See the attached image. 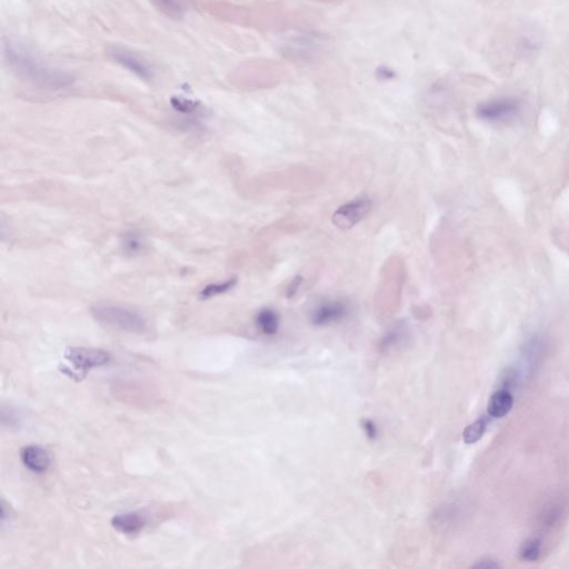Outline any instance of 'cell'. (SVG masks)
Segmentation results:
<instances>
[{"label": "cell", "instance_id": "1", "mask_svg": "<svg viewBox=\"0 0 569 569\" xmlns=\"http://www.w3.org/2000/svg\"><path fill=\"white\" fill-rule=\"evenodd\" d=\"M3 52L6 64L17 77L41 90H65L73 83L71 73L46 65L11 41L3 43Z\"/></svg>", "mask_w": 569, "mask_h": 569}, {"label": "cell", "instance_id": "2", "mask_svg": "<svg viewBox=\"0 0 569 569\" xmlns=\"http://www.w3.org/2000/svg\"><path fill=\"white\" fill-rule=\"evenodd\" d=\"M90 313L98 323L111 327L113 330L132 334H143L148 330L146 317L132 308L108 302H98L92 306Z\"/></svg>", "mask_w": 569, "mask_h": 569}, {"label": "cell", "instance_id": "3", "mask_svg": "<svg viewBox=\"0 0 569 569\" xmlns=\"http://www.w3.org/2000/svg\"><path fill=\"white\" fill-rule=\"evenodd\" d=\"M106 55L109 59L116 62L117 65L127 69L141 80L150 81L154 79L155 71L153 66L130 49L122 46H109L106 49Z\"/></svg>", "mask_w": 569, "mask_h": 569}, {"label": "cell", "instance_id": "4", "mask_svg": "<svg viewBox=\"0 0 569 569\" xmlns=\"http://www.w3.org/2000/svg\"><path fill=\"white\" fill-rule=\"evenodd\" d=\"M65 358L79 372V375H86L88 370L101 367L111 362V355L107 351L87 347L68 349L65 353Z\"/></svg>", "mask_w": 569, "mask_h": 569}, {"label": "cell", "instance_id": "5", "mask_svg": "<svg viewBox=\"0 0 569 569\" xmlns=\"http://www.w3.org/2000/svg\"><path fill=\"white\" fill-rule=\"evenodd\" d=\"M521 111V103L515 98H498L480 105L477 115L489 122H502L513 119Z\"/></svg>", "mask_w": 569, "mask_h": 569}, {"label": "cell", "instance_id": "6", "mask_svg": "<svg viewBox=\"0 0 569 569\" xmlns=\"http://www.w3.org/2000/svg\"><path fill=\"white\" fill-rule=\"evenodd\" d=\"M372 200L370 198L351 200L335 211L332 215V223L340 230H351L367 216L372 211Z\"/></svg>", "mask_w": 569, "mask_h": 569}, {"label": "cell", "instance_id": "7", "mask_svg": "<svg viewBox=\"0 0 569 569\" xmlns=\"http://www.w3.org/2000/svg\"><path fill=\"white\" fill-rule=\"evenodd\" d=\"M349 315V307L340 300L323 302L311 314V323L315 326H328L343 321Z\"/></svg>", "mask_w": 569, "mask_h": 569}, {"label": "cell", "instance_id": "8", "mask_svg": "<svg viewBox=\"0 0 569 569\" xmlns=\"http://www.w3.org/2000/svg\"><path fill=\"white\" fill-rule=\"evenodd\" d=\"M20 457H22V464L27 470H29L30 472H38V474L46 472L50 465L48 451L41 446L33 445L22 448Z\"/></svg>", "mask_w": 569, "mask_h": 569}, {"label": "cell", "instance_id": "9", "mask_svg": "<svg viewBox=\"0 0 569 569\" xmlns=\"http://www.w3.org/2000/svg\"><path fill=\"white\" fill-rule=\"evenodd\" d=\"M146 523V518L141 514L134 513V512L119 514V515L113 516L111 519V525L113 528L122 534L127 535L137 534L141 532Z\"/></svg>", "mask_w": 569, "mask_h": 569}, {"label": "cell", "instance_id": "10", "mask_svg": "<svg viewBox=\"0 0 569 569\" xmlns=\"http://www.w3.org/2000/svg\"><path fill=\"white\" fill-rule=\"evenodd\" d=\"M514 398L506 389L496 391L491 395L489 402V414L493 419H502L513 408Z\"/></svg>", "mask_w": 569, "mask_h": 569}, {"label": "cell", "instance_id": "11", "mask_svg": "<svg viewBox=\"0 0 569 569\" xmlns=\"http://www.w3.org/2000/svg\"><path fill=\"white\" fill-rule=\"evenodd\" d=\"M256 325L258 330L262 334L267 335V336H274L277 334L279 330V316L273 309L269 308H265L262 311H259L256 316Z\"/></svg>", "mask_w": 569, "mask_h": 569}, {"label": "cell", "instance_id": "12", "mask_svg": "<svg viewBox=\"0 0 569 569\" xmlns=\"http://www.w3.org/2000/svg\"><path fill=\"white\" fill-rule=\"evenodd\" d=\"M407 338L408 332L406 326L402 324L395 325L388 332H386L381 339V349H386V351L397 349L398 346L402 345Z\"/></svg>", "mask_w": 569, "mask_h": 569}, {"label": "cell", "instance_id": "13", "mask_svg": "<svg viewBox=\"0 0 569 569\" xmlns=\"http://www.w3.org/2000/svg\"><path fill=\"white\" fill-rule=\"evenodd\" d=\"M157 10L168 18L181 19L185 15L184 5L181 0H149Z\"/></svg>", "mask_w": 569, "mask_h": 569}, {"label": "cell", "instance_id": "14", "mask_svg": "<svg viewBox=\"0 0 569 569\" xmlns=\"http://www.w3.org/2000/svg\"><path fill=\"white\" fill-rule=\"evenodd\" d=\"M486 427H487V419H484V417L466 427L464 434H463L464 442L466 444H475V442H477L480 438L483 437Z\"/></svg>", "mask_w": 569, "mask_h": 569}, {"label": "cell", "instance_id": "15", "mask_svg": "<svg viewBox=\"0 0 569 569\" xmlns=\"http://www.w3.org/2000/svg\"><path fill=\"white\" fill-rule=\"evenodd\" d=\"M235 279H230V281H225V283H211V285H208L207 287L202 289L200 296H202V298H211V297H215L217 295L224 294V293L228 292L232 287L235 286Z\"/></svg>", "mask_w": 569, "mask_h": 569}, {"label": "cell", "instance_id": "16", "mask_svg": "<svg viewBox=\"0 0 569 569\" xmlns=\"http://www.w3.org/2000/svg\"><path fill=\"white\" fill-rule=\"evenodd\" d=\"M540 542L536 538L527 540L521 549V559L528 561H536L540 555Z\"/></svg>", "mask_w": 569, "mask_h": 569}, {"label": "cell", "instance_id": "17", "mask_svg": "<svg viewBox=\"0 0 569 569\" xmlns=\"http://www.w3.org/2000/svg\"><path fill=\"white\" fill-rule=\"evenodd\" d=\"M170 103H171L174 109L179 111V113H192V111H196V109L198 108V106H199L197 101L187 99V98L184 97H173L171 100H170Z\"/></svg>", "mask_w": 569, "mask_h": 569}, {"label": "cell", "instance_id": "18", "mask_svg": "<svg viewBox=\"0 0 569 569\" xmlns=\"http://www.w3.org/2000/svg\"><path fill=\"white\" fill-rule=\"evenodd\" d=\"M363 429H364L365 434L367 435L370 440H376L377 438L378 429L374 421H368V419L363 421Z\"/></svg>", "mask_w": 569, "mask_h": 569}, {"label": "cell", "instance_id": "19", "mask_svg": "<svg viewBox=\"0 0 569 569\" xmlns=\"http://www.w3.org/2000/svg\"><path fill=\"white\" fill-rule=\"evenodd\" d=\"M377 77L381 80H391V79L395 78V71L391 68L386 67V66H383V67H379L377 69Z\"/></svg>", "mask_w": 569, "mask_h": 569}, {"label": "cell", "instance_id": "20", "mask_svg": "<svg viewBox=\"0 0 569 569\" xmlns=\"http://www.w3.org/2000/svg\"><path fill=\"white\" fill-rule=\"evenodd\" d=\"M302 283V278L300 276L295 278L294 281L290 283L287 290V296L293 297L297 293V289L300 288V283Z\"/></svg>", "mask_w": 569, "mask_h": 569}, {"label": "cell", "instance_id": "21", "mask_svg": "<svg viewBox=\"0 0 569 569\" xmlns=\"http://www.w3.org/2000/svg\"><path fill=\"white\" fill-rule=\"evenodd\" d=\"M476 567H480V568H496L498 567V564H496L494 561H482V563L476 565Z\"/></svg>", "mask_w": 569, "mask_h": 569}]
</instances>
